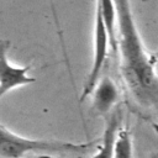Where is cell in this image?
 Wrapping results in <instances>:
<instances>
[{
    "label": "cell",
    "mask_w": 158,
    "mask_h": 158,
    "mask_svg": "<svg viewBox=\"0 0 158 158\" xmlns=\"http://www.w3.org/2000/svg\"><path fill=\"white\" fill-rule=\"evenodd\" d=\"M116 10V43L121 74L135 101L158 111V72L154 56L144 46L137 28L131 1L114 0Z\"/></svg>",
    "instance_id": "obj_1"
},
{
    "label": "cell",
    "mask_w": 158,
    "mask_h": 158,
    "mask_svg": "<svg viewBox=\"0 0 158 158\" xmlns=\"http://www.w3.org/2000/svg\"><path fill=\"white\" fill-rule=\"evenodd\" d=\"M99 142L100 138L84 143L27 138L0 123V158H25L32 153H85Z\"/></svg>",
    "instance_id": "obj_2"
},
{
    "label": "cell",
    "mask_w": 158,
    "mask_h": 158,
    "mask_svg": "<svg viewBox=\"0 0 158 158\" xmlns=\"http://www.w3.org/2000/svg\"><path fill=\"white\" fill-rule=\"evenodd\" d=\"M94 57H93V64L90 68V72L88 74L86 81L83 86V91L80 94L79 101L83 102L89 95H91L98 80L101 77L102 68L106 62L107 57V47L110 44V36L107 32V27L104 22V17L99 10V7L95 6V32H94Z\"/></svg>",
    "instance_id": "obj_3"
},
{
    "label": "cell",
    "mask_w": 158,
    "mask_h": 158,
    "mask_svg": "<svg viewBox=\"0 0 158 158\" xmlns=\"http://www.w3.org/2000/svg\"><path fill=\"white\" fill-rule=\"evenodd\" d=\"M9 48L10 41L0 40V99L19 86L36 81V79L28 74L31 65L19 67L10 63L7 58Z\"/></svg>",
    "instance_id": "obj_4"
},
{
    "label": "cell",
    "mask_w": 158,
    "mask_h": 158,
    "mask_svg": "<svg viewBox=\"0 0 158 158\" xmlns=\"http://www.w3.org/2000/svg\"><path fill=\"white\" fill-rule=\"evenodd\" d=\"M91 110L96 116H105L116 105L120 90L116 83L107 75L100 77L91 93Z\"/></svg>",
    "instance_id": "obj_5"
},
{
    "label": "cell",
    "mask_w": 158,
    "mask_h": 158,
    "mask_svg": "<svg viewBox=\"0 0 158 158\" xmlns=\"http://www.w3.org/2000/svg\"><path fill=\"white\" fill-rule=\"evenodd\" d=\"M120 123H121V112L116 111L111 114L106 122V127L104 130L100 146L98 147L96 153L91 158H114L115 153V143H116V137L117 132L120 130Z\"/></svg>",
    "instance_id": "obj_6"
},
{
    "label": "cell",
    "mask_w": 158,
    "mask_h": 158,
    "mask_svg": "<svg viewBox=\"0 0 158 158\" xmlns=\"http://www.w3.org/2000/svg\"><path fill=\"white\" fill-rule=\"evenodd\" d=\"M96 7H99L104 22L107 27V32L110 36V46L114 48V51H117V43H116V10H115V2L114 0H96Z\"/></svg>",
    "instance_id": "obj_7"
},
{
    "label": "cell",
    "mask_w": 158,
    "mask_h": 158,
    "mask_svg": "<svg viewBox=\"0 0 158 158\" xmlns=\"http://www.w3.org/2000/svg\"><path fill=\"white\" fill-rule=\"evenodd\" d=\"M133 157V141L128 127H120L115 143L114 158H132Z\"/></svg>",
    "instance_id": "obj_8"
},
{
    "label": "cell",
    "mask_w": 158,
    "mask_h": 158,
    "mask_svg": "<svg viewBox=\"0 0 158 158\" xmlns=\"http://www.w3.org/2000/svg\"><path fill=\"white\" fill-rule=\"evenodd\" d=\"M149 158H158V151L152 152V153H151V156H149Z\"/></svg>",
    "instance_id": "obj_9"
}]
</instances>
